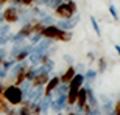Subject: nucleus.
<instances>
[{
	"label": "nucleus",
	"mask_w": 120,
	"mask_h": 115,
	"mask_svg": "<svg viewBox=\"0 0 120 115\" xmlns=\"http://www.w3.org/2000/svg\"><path fill=\"white\" fill-rule=\"evenodd\" d=\"M61 84V81H59V76H52L49 79V83L44 86V97L45 98H52V93L56 90V87Z\"/></svg>",
	"instance_id": "7ed1b4c3"
},
{
	"label": "nucleus",
	"mask_w": 120,
	"mask_h": 115,
	"mask_svg": "<svg viewBox=\"0 0 120 115\" xmlns=\"http://www.w3.org/2000/svg\"><path fill=\"white\" fill-rule=\"evenodd\" d=\"M67 106V101H66V95H61V97H56L55 100H52L50 103V107L53 109L55 112H61L64 107Z\"/></svg>",
	"instance_id": "1a4fd4ad"
},
{
	"label": "nucleus",
	"mask_w": 120,
	"mask_h": 115,
	"mask_svg": "<svg viewBox=\"0 0 120 115\" xmlns=\"http://www.w3.org/2000/svg\"><path fill=\"white\" fill-rule=\"evenodd\" d=\"M62 58H64V59H66V62H69V64H72V62H73V58H72L70 54H64Z\"/></svg>",
	"instance_id": "412c9836"
},
{
	"label": "nucleus",
	"mask_w": 120,
	"mask_h": 115,
	"mask_svg": "<svg viewBox=\"0 0 120 115\" xmlns=\"http://www.w3.org/2000/svg\"><path fill=\"white\" fill-rule=\"evenodd\" d=\"M49 79H50V73H36L34 75V78L31 79V89H38V87H44L47 83H49Z\"/></svg>",
	"instance_id": "20e7f679"
},
{
	"label": "nucleus",
	"mask_w": 120,
	"mask_h": 115,
	"mask_svg": "<svg viewBox=\"0 0 120 115\" xmlns=\"http://www.w3.org/2000/svg\"><path fill=\"white\" fill-rule=\"evenodd\" d=\"M109 13H111V16L112 17H114V20H119V14H117V9H116V6H114V5H109Z\"/></svg>",
	"instance_id": "2eb2a0df"
},
{
	"label": "nucleus",
	"mask_w": 120,
	"mask_h": 115,
	"mask_svg": "<svg viewBox=\"0 0 120 115\" xmlns=\"http://www.w3.org/2000/svg\"><path fill=\"white\" fill-rule=\"evenodd\" d=\"M76 75V70H75V67L73 65H69L67 67V70L62 73L61 76H59V81H61V84L64 86H69V83H70L72 79H73V76Z\"/></svg>",
	"instance_id": "6e6552de"
},
{
	"label": "nucleus",
	"mask_w": 120,
	"mask_h": 115,
	"mask_svg": "<svg viewBox=\"0 0 120 115\" xmlns=\"http://www.w3.org/2000/svg\"><path fill=\"white\" fill-rule=\"evenodd\" d=\"M50 2H52V0H42V3L47 5V6H50Z\"/></svg>",
	"instance_id": "bb28decb"
},
{
	"label": "nucleus",
	"mask_w": 120,
	"mask_h": 115,
	"mask_svg": "<svg viewBox=\"0 0 120 115\" xmlns=\"http://www.w3.org/2000/svg\"><path fill=\"white\" fill-rule=\"evenodd\" d=\"M78 11L76 8V3L73 0H69V2H62L58 8L55 9V13L58 17H61V20H67V19H72L75 16V13Z\"/></svg>",
	"instance_id": "f03ea898"
},
{
	"label": "nucleus",
	"mask_w": 120,
	"mask_h": 115,
	"mask_svg": "<svg viewBox=\"0 0 120 115\" xmlns=\"http://www.w3.org/2000/svg\"><path fill=\"white\" fill-rule=\"evenodd\" d=\"M62 3V0H52L50 2V8H53V9H56L59 6V5Z\"/></svg>",
	"instance_id": "6ab92c4d"
},
{
	"label": "nucleus",
	"mask_w": 120,
	"mask_h": 115,
	"mask_svg": "<svg viewBox=\"0 0 120 115\" xmlns=\"http://www.w3.org/2000/svg\"><path fill=\"white\" fill-rule=\"evenodd\" d=\"M62 2H69V0H62Z\"/></svg>",
	"instance_id": "7c9ffc66"
},
{
	"label": "nucleus",
	"mask_w": 120,
	"mask_h": 115,
	"mask_svg": "<svg viewBox=\"0 0 120 115\" xmlns=\"http://www.w3.org/2000/svg\"><path fill=\"white\" fill-rule=\"evenodd\" d=\"M3 90H5V86H3V83H2V81H0V95H2V93H3Z\"/></svg>",
	"instance_id": "393cba45"
},
{
	"label": "nucleus",
	"mask_w": 120,
	"mask_h": 115,
	"mask_svg": "<svg viewBox=\"0 0 120 115\" xmlns=\"http://www.w3.org/2000/svg\"><path fill=\"white\" fill-rule=\"evenodd\" d=\"M80 22V16L76 14V17H72V19H67V20H59V22H55V25L62 31H70L72 28L76 27V23Z\"/></svg>",
	"instance_id": "39448f33"
},
{
	"label": "nucleus",
	"mask_w": 120,
	"mask_h": 115,
	"mask_svg": "<svg viewBox=\"0 0 120 115\" xmlns=\"http://www.w3.org/2000/svg\"><path fill=\"white\" fill-rule=\"evenodd\" d=\"M20 3L22 5H30V3H33V0H20Z\"/></svg>",
	"instance_id": "b1692460"
},
{
	"label": "nucleus",
	"mask_w": 120,
	"mask_h": 115,
	"mask_svg": "<svg viewBox=\"0 0 120 115\" xmlns=\"http://www.w3.org/2000/svg\"><path fill=\"white\" fill-rule=\"evenodd\" d=\"M9 111V104L5 101V98L0 95V114H6Z\"/></svg>",
	"instance_id": "4468645a"
},
{
	"label": "nucleus",
	"mask_w": 120,
	"mask_h": 115,
	"mask_svg": "<svg viewBox=\"0 0 120 115\" xmlns=\"http://www.w3.org/2000/svg\"><path fill=\"white\" fill-rule=\"evenodd\" d=\"M9 34V25L5 23V25H0V36H6Z\"/></svg>",
	"instance_id": "dca6fc26"
},
{
	"label": "nucleus",
	"mask_w": 120,
	"mask_h": 115,
	"mask_svg": "<svg viewBox=\"0 0 120 115\" xmlns=\"http://www.w3.org/2000/svg\"><path fill=\"white\" fill-rule=\"evenodd\" d=\"M3 22V13H0V23Z\"/></svg>",
	"instance_id": "c85d7f7f"
},
{
	"label": "nucleus",
	"mask_w": 120,
	"mask_h": 115,
	"mask_svg": "<svg viewBox=\"0 0 120 115\" xmlns=\"http://www.w3.org/2000/svg\"><path fill=\"white\" fill-rule=\"evenodd\" d=\"M111 115H120V100L114 104V109H112Z\"/></svg>",
	"instance_id": "f3484780"
},
{
	"label": "nucleus",
	"mask_w": 120,
	"mask_h": 115,
	"mask_svg": "<svg viewBox=\"0 0 120 115\" xmlns=\"http://www.w3.org/2000/svg\"><path fill=\"white\" fill-rule=\"evenodd\" d=\"M2 62H3V59H2V58H0V68H2Z\"/></svg>",
	"instance_id": "c756f323"
},
{
	"label": "nucleus",
	"mask_w": 120,
	"mask_h": 115,
	"mask_svg": "<svg viewBox=\"0 0 120 115\" xmlns=\"http://www.w3.org/2000/svg\"><path fill=\"white\" fill-rule=\"evenodd\" d=\"M97 70H92V68H87V72L84 73V81H87V84L89 83H92L95 78H97Z\"/></svg>",
	"instance_id": "9b49d317"
},
{
	"label": "nucleus",
	"mask_w": 120,
	"mask_h": 115,
	"mask_svg": "<svg viewBox=\"0 0 120 115\" xmlns=\"http://www.w3.org/2000/svg\"><path fill=\"white\" fill-rule=\"evenodd\" d=\"M64 115H78V112H73V111H69L67 114H64Z\"/></svg>",
	"instance_id": "a878e982"
},
{
	"label": "nucleus",
	"mask_w": 120,
	"mask_h": 115,
	"mask_svg": "<svg viewBox=\"0 0 120 115\" xmlns=\"http://www.w3.org/2000/svg\"><path fill=\"white\" fill-rule=\"evenodd\" d=\"M87 59H89V61H94V59H95V56H94L92 51H90V53H87Z\"/></svg>",
	"instance_id": "5701e85b"
},
{
	"label": "nucleus",
	"mask_w": 120,
	"mask_h": 115,
	"mask_svg": "<svg viewBox=\"0 0 120 115\" xmlns=\"http://www.w3.org/2000/svg\"><path fill=\"white\" fill-rule=\"evenodd\" d=\"M86 90H87V104H89L92 109H97L98 101H97V98H95V95H94L92 89H90L89 86H86Z\"/></svg>",
	"instance_id": "9d476101"
},
{
	"label": "nucleus",
	"mask_w": 120,
	"mask_h": 115,
	"mask_svg": "<svg viewBox=\"0 0 120 115\" xmlns=\"http://www.w3.org/2000/svg\"><path fill=\"white\" fill-rule=\"evenodd\" d=\"M90 23H92V28H94V31H95V34L100 37V36H101V31H100V25H98L97 19L94 17V16H90Z\"/></svg>",
	"instance_id": "ddd939ff"
},
{
	"label": "nucleus",
	"mask_w": 120,
	"mask_h": 115,
	"mask_svg": "<svg viewBox=\"0 0 120 115\" xmlns=\"http://www.w3.org/2000/svg\"><path fill=\"white\" fill-rule=\"evenodd\" d=\"M2 97L5 98V101L8 103L9 106H17V104H22V101H23V93L20 90V87H17L14 84L6 86L3 93H2Z\"/></svg>",
	"instance_id": "f257e3e1"
},
{
	"label": "nucleus",
	"mask_w": 120,
	"mask_h": 115,
	"mask_svg": "<svg viewBox=\"0 0 120 115\" xmlns=\"http://www.w3.org/2000/svg\"><path fill=\"white\" fill-rule=\"evenodd\" d=\"M19 9L17 8H14V6H9V8H6L3 11V20L6 23H14V22H17L19 20Z\"/></svg>",
	"instance_id": "423d86ee"
},
{
	"label": "nucleus",
	"mask_w": 120,
	"mask_h": 115,
	"mask_svg": "<svg viewBox=\"0 0 120 115\" xmlns=\"http://www.w3.org/2000/svg\"><path fill=\"white\" fill-rule=\"evenodd\" d=\"M5 115H17V111H14V109H9V111L6 112Z\"/></svg>",
	"instance_id": "4be33fe9"
},
{
	"label": "nucleus",
	"mask_w": 120,
	"mask_h": 115,
	"mask_svg": "<svg viewBox=\"0 0 120 115\" xmlns=\"http://www.w3.org/2000/svg\"><path fill=\"white\" fill-rule=\"evenodd\" d=\"M9 37L11 34H6V36H0V47H3L6 42H9Z\"/></svg>",
	"instance_id": "a211bd4d"
},
{
	"label": "nucleus",
	"mask_w": 120,
	"mask_h": 115,
	"mask_svg": "<svg viewBox=\"0 0 120 115\" xmlns=\"http://www.w3.org/2000/svg\"><path fill=\"white\" fill-rule=\"evenodd\" d=\"M6 76H8V72H6V70H3V68H0V81H2V79H5Z\"/></svg>",
	"instance_id": "aec40b11"
},
{
	"label": "nucleus",
	"mask_w": 120,
	"mask_h": 115,
	"mask_svg": "<svg viewBox=\"0 0 120 115\" xmlns=\"http://www.w3.org/2000/svg\"><path fill=\"white\" fill-rule=\"evenodd\" d=\"M114 48L117 50V53H119V56H120V45H116V47H114Z\"/></svg>",
	"instance_id": "cd10ccee"
},
{
	"label": "nucleus",
	"mask_w": 120,
	"mask_h": 115,
	"mask_svg": "<svg viewBox=\"0 0 120 115\" xmlns=\"http://www.w3.org/2000/svg\"><path fill=\"white\" fill-rule=\"evenodd\" d=\"M97 64H98L97 73H105V70H106V67H108L106 59H105V58H100V59H97Z\"/></svg>",
	"instance_id": "f8f14e48"
},
{
	"label": "nucleus",
	"mask_w": 120,
	"mask_h": 115,
	"mask_svg": "<svg viewBox=\"0 0 120 115\" xmlns=\"http://www.w3.org/2000/svg\"><path fill=\"white\" fill-rule=\"evenodd\" d=\"M87 104V90H86V87H81L80 92H78V97H76V112H80L83 107Z\"/></svg>",
	"instance_id": "0eeeda50"
}]
</instances>
